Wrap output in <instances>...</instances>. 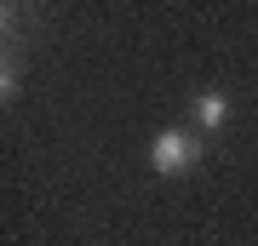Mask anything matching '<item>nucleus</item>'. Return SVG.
Here are the masks:
<instances>
[{"label":"nucleus","instance_id":"obj_1","mask_svg":"<svg viewBox=\"0 0 258 246\" xmlns=\"http://www.w3.org/2000/svg\"><path fill=\"white\" fill-rule=\"evenodd\" d=\"M201 160V143H195L189 132H178V126H166L155 137V149H149V166H155L161 178H178V172H189V166Z\"/></svg>","mask_w":258,"mask_h":246},{"label":"nucleus","instance_id":"obj_2","mask_svg":"<svg viewBox=\"0 0 258 246\" xmlns=\"http://www.w3.org/2000/svg\"><path fill=\"white\" fill-rule=\"evenodd\" d=\"M195 120H201L207 132H218L224 120H230V98H224V92H201V98H195Z\"/></svg>","mask_w":258,"mask_h":246}]
</instances>
